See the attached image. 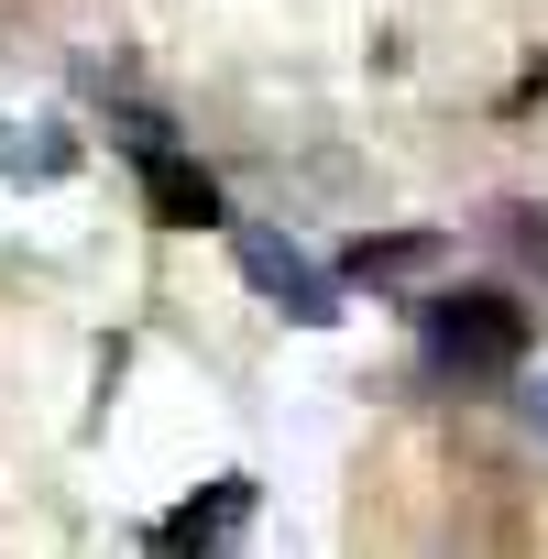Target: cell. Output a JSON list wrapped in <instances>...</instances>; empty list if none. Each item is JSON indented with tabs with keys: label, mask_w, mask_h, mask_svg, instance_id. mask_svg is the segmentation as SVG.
<instances>
[{
	"label": "cell",
	"mask_w": 548,
	"mask_h": 559,
	"mask_svg": "<svg viewBox=\"0 0 548 559\" xmlns=\"http://www.w3.org/2000/svg\"><path fill=\"white\" fill-rule=\"evenodd\" d=\"M417 330H428V362H439L450 384H504V373L526 362V308L493 297V286H472V297H428Z\"/></svg>",
	"instance_id": "6da1fadb"
},
{
	"label": "cell",
	"mask_w": 548,
	"mask_h": 559,
	"mask_svg": "<svg viewBox=\"0 0 548 559\" xmlns=\"http://www.w3.org/2000/svg\"><path fill=\"white\" fill-rule=\"evenodd\" d=\"M230 252H241V274H252V286H263L274 308H286L297 330H330V319H341V274H319V263H308L286 230L241 219V230H230Z\"/></svg>",
	"instance_id": "7a4b0ae2"
},
{
	"label": "cell",
	"mask_w": 548,
	"mask_h": 559,
	"mask_svg": "<svg viewBox=\"0 0 548 559\" xmlns=\"http://www.w3.org/2000/svg\"><path fill=\"white\" fill-rule=\"evenodd\" d=\"M143 209H154L165 230H209V219H219V176L187 165V154H143Z\"/></svg>",
	"instance_id": "3957f363"
},
{
	"label": "cell",
	"mask_w": 548,
	"mask_h": 559,
	"mask_svg": "<svg viewBox=\"0 0 548 559\" xmlns=\"http://www.w3.org/2000/svg\"><path fill=\"white\" fill-rule=\"evenodd\" d=\"M439 252H450L439 230H373V241H352L341 274H352V286H406V274H428Z\"/></svg>",
	"instance_id": "277c9868"
},
{
	"label": "cell",
	"mask_w": 548,
	"mask_h": 559,
	"mask_svg": "<svg viewBox=\"0 0 548 559\" xmlns=\"http://www.w3.org/2000/svg\"><path fill=\"white\" fill-rule=\"evenodd\" d=\"M241 515H252V483H219L209 504H187V515H165V526H154V548H209V537H230Z\"/></svg>",
	"instance_id": "5b68a950"
},
{
	"label": "cell",
	"mask_w": 548,
	"mask_h": 559,
	"mask_svg": "<svg viewBox=\"0 0 548 559\" xmlns=\"http://www.w3.org/2000/svg\"><path fill=\"white\" fill-rule=\"evenodd\" d=\"M0 176H67V143H23V132H0Z\"/></svg>",
	"instance_id": "8992f818"
},
{
	"label": "cell",
	"mask_w": 548,
	"mask_h": 559,
	"mask_svg": "<svg viewBox=\"0 0 548 559\" xmlns=\"http://www.w3.org/2000/svg\"><path fill=\"white\" fill-rule=\"evenodd\" d=\"M526 428H537V439H548V384H526Z\"/></svg>",
	"instance_id": "52a82bcc"
}]
</instances>
